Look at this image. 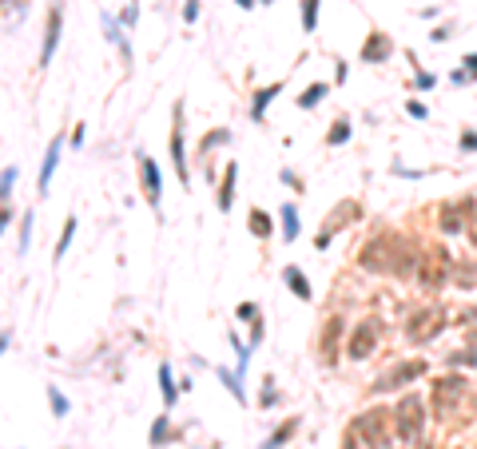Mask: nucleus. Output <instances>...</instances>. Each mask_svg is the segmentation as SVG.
I'll use <instances>...</instances> for the list:
<instances>
[{
    "label": "nucleus",
    "mask_w": 477,
    "mask_h": 449,
    "mask_svg": "<svg viewBox=\"0 0 477 449\" xmlns=\"http://www.w3.org/2000/svg\"><path fill=\"white\" fill-rule=\"evenodd\" d=\"M445 271H449V251H442V247H429L426 255H422V287L426 290H438L445 283Z\"/></svg>",
    "instance_id": "obj_4"
},
{
    "label": "nucleus",
    "mask_w": 477,
    "mask_h": 449,
    "mask_svg": "<svg viewBox=\"0 0 477 449\" xmlns=\"http://www.w3.org/2000/svg\"><path fill=\"white\" fill-rule=\"evenodd\" d=\"M251 231H254V235H267V231H270V223H267V215H263V211H251Z\"/></svg>",
    "instance_id": "obj_21"
},
{
    "label": "nucleus",
    "mask_w": 477,
    "mask_h": 449,
    "mask_svg": "<svg viewBox=\"0 0 477 449\" xmlns=\"http://www.w3.org/2000/svg\"><path fill=\"white\" fill-rule=\"evenodd\" d=\"M354 433L362 437L366 449H386L390 446V410H366L354 421Z\"/></svg>",
    "instance_id": "obj_2"
},
{
    "label": "nucleus",
    "mask_w": 477,
    "mask_h": 449,
    "mask_svg": "<svg viewBox=\"0 0 477 449\" xmlns=\"http://www.w3.org/2000/svg\"><path fill=\"white\" fill-rule=\"evenodd\" d=\"M140 167H143V179H147V199H151V203H159V171H156V163L143 155Z\"/></svg>",
    "instance_id": "obj_14"
},
{
    "label": "nucleus",
    "mask_w": 477,
    "mask_h": 449,
    "mask_svg": "<svg viewBox=\"0 0 477 449\" xmlns=\"http://www.w3.org/2000/svg\"><path fill=\"white\" fill-rule=\"evenodd\" d=\"M322 96H326V84H315V88H306V92L299 96V108H315Z\"/></svg>",
    "instance_id": "obj_19"
},
{
    "label": "nucleus",
    "mask_w": 477,
    "mask_h": 449,
    "mask_svg": "<svg viewBox=\"0 0 477 449\" xmlns=\"http://www.w3.org/2000/svg\"><path fill=\"white\" fill-rule=\"evenodd\" d=\"M346 219H358V203H342L338 211H330V215H326V231L318 235V242H326V235H330V231L346 227Z\"/></svg>",
    "instance_id": "obj_10"
},
{
    "label": "nucleus",
    "mask_w": 477,
    "mask_h": 449,
    "mask_svg": "<svg viewBox=\"0 0 477 449\" xmlns=\"http://www.w3.org/2000/svg\"><path fill=\"white\" fill-rule=\"evenodd\" d=\"M294 430H299V421H294V417H290V421H283V426H279V430H274V433L267 437V446H263V449H279V446H283V441H286V437H290Z\"/></svg>",
    "instance_id": "obj_16"
},
{
    "label": "nucleus",
    "mask_w": 477,
    "mask_h": 449,
    "mask_svg": "<svg viewBox=\"0 0 477 449\" xmlns=\"http://www.w3.org/2000/svg\"><path fill=\"white\" fill-rule=\"evenodd\" d=\"M469 239H474V242H477V219H474V227H469Z\"/></svg>",
    "instance_id": "obj_29"
},
{
    "label": "nucleus",
    "mask_w": 477,
    "mask_h": 449,
    "mask_svg": "<svg viewBox=\"0 0 477 449\" xmlns=\"http://www.w3.org/2000/svg\"><path fill=\"white\" fill-rule=\"evenodd\" d=\"M469 350H474V354H469V358H477V330H474V334H469Z\"/></svg>",
    "instance_id": "obj_27"
},
{
    "label": "nucleus",
    "mask_w": 477,
    "mask_h": 449,
    "mask_svg": "<svg viewBox=\"0 0 477 449\" xmlns=\"http://www.w3.org/2000/svg\"><path fill=\"white\" fill-rule=\"evenodd\" d=\"M286 283H290V290H294L299 298H310V283H306V274H302L299 267H286Z\"/></svg>",
    "instance_id": "obj_15"
},
{
    "label": "nucleus",
    "mask_w": 477,
    "mask_h": 449,
    "mask_svg": "<svg viewBox=\"0 0 477 449\" xmlns=\"http://www.w3.org/2000/svg\"><path fill=\"white\" fill-rule=\"evenodd\" d=\"M465 64H469V72H477V56H469V60H465Z\"/></svg>",
    "instance_id": "obj_28"
},
{
    "label": "nucleus",
    "mask_w": 477,
    "mask_h": 449,
    "mask_svg": "<svg viewBox=\"0 0 477 449\" xmlns=\"http://www.w3.org/2000/svg\"><path fill=\"white\" fill-rule=\"evenodd\" d=\"M346 140H350V128L346 124H338V128L330 131V144H346Z\"/></svg>",
    "instance_id": "obj_24"
},
{
    "label": "nucleus",
    "mask_w": 477,
    "mask_h": 449,
    "mask_svg": "<svg viewBox=\"0 0 477 449\" xmlns=\"http://www.w3.org/2000/svg\"><path fill=\"white\" fill-rule=\"evenodd\" d=\"M159 382H163V401L171 405V401H175V385H171V370H167V366H159Z\"/></svg>",
    "instance_id": "obj_20"
},
{
    "label": "nucleus",
    "mask_w": 477,
    "mask_h": 449,
    "mask_svg": "<svg viewBox=\"0 0 477 449\" xmlns=\"http://www.w3.org/2000/svg\"><path fill=\"white\" fill-rule=\"evenodd\" d=\"M163 437H167V421H159V426H156V433H151V441H156V446H159Z\"/></svg>",
    "instance_id": "obj_26"
},
{
    "label": "nucleus",
    "mask_w": 477,
    "mask_h": 449,
    "mask_svg": "<svg viewBox=\"0 0 477 449\" xmlns=\"http://www.w3.org/2000/svg\"><path fill=\"white\" fill-rule=\"evenodd\" d=\"M56 155H60V140L48 147V160H44V171H40V191L48 195V179H52V171H56Z\"/></svg>",
    "instance_id": "obj_17"
},
{
    "label": "nucleus",
    "mask_w": 477,
    "mask_h": 449,
    "mask_svg": "<svg viewBox=\"0 0 477 449\" xmlns=\"http://www.w3.org/2000/svg\"><path fill=\"white\" fill-rule=\"evenodd\" d=\"M386 56H390V40H386L382 32H374L370 36V44L362 48V60L366 64H378V60H386Z\"/></svg>",
    "instance_id": "obj_11"
},
{
    "label": "nucleus",
    "mask_w": 477,
    "mask_h": 449,
    "mask_svg": "<svg viewBox=\"0 0 477 449\" xmlns=\"http://www.w3.org/2000/svg\"><path fill=\"white\" fill-rule=\"evenodd\" d=\"M358 262H362L366 271H390V274H410L413 271L410 247H406L402 239H394V235H382V239L366 242Z\"/></svg>",
    "instance_id": "obj_1"
},
{
    "label": "nucleus",
    "mask_w": 477,
    "mask_h": 449,
    "mask_svg": "<svg viewBox=\"0 0 477 449\" xmlns=\"http://www.w3.org/2000/svg\"><path fill=\"white\" fill-rule=\"evenodd\" d=\"M461 390H465V378H458V374L438 378V382H433V410H438V414H449L453 401L461 398Z\"/></svg>",
    "instance_id": "obj_7"
},
{
    "label": "nucleus",
    "mask_w": 477,
    "mask_h": 449,
    "mask_svg": "<svg viewBox=\"0 0 477 449\" xmlns=\"http://www.w3.org/2000/svg\"><path fill=\"white\" fill-rule=\"evenodd\" d=\"M231 191H235V163L223 171V195H219V207H223V211L231 207Z\"/></svg>",
    "instance_id": "obj_18"
},
{
    "label": "nucleus",
    "mask_w": 477,
    "mask_h": 449,
    "mask_svg": "<svg viewBox=\"0 0 477 449\" xmlns=\"http://www.w3.org/2000/svg\"><path fill=\"white\" fill-rule=\"evenodd\" d=\"M283 223H286V239L299 235V223H294V207H283Z\"/></svg>",
    "instance_id": "obj_22"
},
{
    "label": "nucleus",
    "mask_w": 477,
    "mask_h": 449,
    "mask_svg": "<svg viewBox=\"0 0 477 449\" xmlns=\"http://www.w3.org/2000/svg\"><path fill=\"white\" fill-rule=\"evenodd\" d=\"M171 155H175V171H179V179H187V167H183V128H179V108H175V131H171Z\"/></svg>",
    "instance_id": "obj_13"
},
{
    "label": "nucleus",
    "mask_w": 477,
    "mask_h": 449,
    "mask_svg": "<svg viewBox=\"0 0 477 449\" xmlns=\"http://www.w3.org/2000/svg\"><path fill=\"white\" fill-rule=\"evenodd\" d=\"M274 92H279V84H274V88H267V92H259V99H254V120L263 115V108H267V99L274 96Z\"/></svg>",
    "instance_id": "obj_23"
},
{
    "label": "nucleus",
    "mask_w": 477,
    "mask_h": 449,
    "mask_svg": "<svg viewBox=\"0 0 477 449\" xmlns=\"http://www.w3.org/2000/svg\"><path fill=\"white\" fill-rule=\"evenodd\" d=\"M442 326H445V314L438 306H429V310H418V314L406 322V334H410V342H429Z\"/></svg>",
    "instance_id": "obj_5"
},
{
    "label": "nucleus",
    "mask_w": 477,
    "mask_h": 449,
    "mask_svg": "<svg viewBox=\"0 0 477 449\" xmlns=\"http://www.w3.org/2000/svg\"><path fill=\"white\" fill-rule=\"evenodd\" d=\"M56 32H60V8H52V17H48V36H44L40 64H48V60H52V52H56Z\"/></svg>",
    "instance_id": "obj_12"
},
{
    "label": "nucleus",
    "mask_w": 477,
    "mask_h": 449,
    "mask_svg": "<svg viewBox=\"0 0 477 449\" xmlns=\"http://www.w3.org/2000/svg\"><path fill=\"white\" fill-rule=\"evenodd\" d=\"M422 421H426V414H422V401L418 398H402L394 410V430L402 441H413L418 437V430H422Z\"/></svg>",
    "instance_id": "obj_3"
},
{
    "label": "nucleus",
    "mask_w": 477,
    "mask_h": 449,
    "mask_svg": "<svg viewBox=\"0 0 477 449\" xmlns=\"http://www.w3.org/2000/svg\"><path fill=\"white\" fill-rule=\"evenodd\" d=\"M374 338H378V326L370 322V326H358L354 338H350V358H366V354L374 350Z\"/></svg>",
    "instance_id": "obj_9"
},
{
    "label": "nucleus",
    "mask_w": 477,
    "mask_h": 449,
    "mask_svg": "<svg viewBox=\"0 0 477 449\" xmlns=\"http://www.w3.org/2000/svg\"><path fill=\"white\" fill-rule=\"evenodd\" d=\"M469 199H453V203H445L442 207V231H461V227L469 223Z\"/></svg>",
    "instance_id": "obj_8"
},
{
    "label": "nucleus",
    "mask_w": 477,
    "mask_h": 449,
    "mask_svg": "<svg viewBox=\"0 0 477 449\" xmlns=\"http://www.w3.org/2000/svg\"><path fill=\"white\" fill-rule=\"evenodd\" d=\"M426 370H429V366L422 362V358H413V362H402V366L386 370L378 382H374V394H390V390H398V385H406L410 378H422Z\"/></svg>",
    "instance_id": "obj_6"
},
{
    "label": "nucleus",
    "mask_w": 477,
    "mask_h": 449,
    "mask_svg": "<svg viewBox=\"0 0 477 449\" xmlns=\"http://www.w3.org/2000/svg\"><path fill=\"white\" fill-rule=\"evenodd\" d=\"M315 4L318 0H306V12H302V24H306V28H315Z\"/></svg>",
    "instance_id": "obj_25"
}]
</instances>
